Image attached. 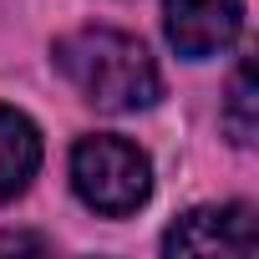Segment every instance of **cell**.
Segmentation results:
<instances>
[{
    "instance_id": "obj_1",
    "label": "cell",
    "mask_w": 259,
    "mask_h": 259,
    "mask_svg": "<svg viewBox=\"0 0 259 259\" xmlns=\"http://www.w3.org/2000/svg\"><path fill=\"white\" fill-rule=\"evenodd\" d=\"M61 76L102 112H138L163 97V76L138 36L122 31H76L56 46Z\"/></svg>"
},
{
    "instance_id": "obj_2",
    "label": "cell",
    "mask_w": 259,
    "mask_h": 259,
    "mask_svg": "<svg viewBox=\"0 0 259 259\" xmlns=\"http://www.w3.org/2000/svg\"><path fill=\"white\" fill-rule=\"evenodd\" d=\"M71 183H76V193H81L87 208H97L107 219H122V213H138L148 203L153 168H148V158L127 138L92 133L71 153Z\"/></svg>"
},
{
    "instance_id": "obj_3",
    "label": "cell",
    "mask_w": 259,
    "mask_h": 259,
    "mask_svg": "<svg viewBox=\"0 0 259 259\" xmlns=\"http://www.w3.org/2000/svg\"><path fill=\"white\" fill-rule=\"evenodd\" d=\"M168 254H254L259 249V219L249 203H219L193 208L163 234Z\"/></svg>"
},
{
    "instance_id": "obj_4",
    "label": "cell",
    "mask_w": 259,
    "mask_h": 259,
    "mask_svg": "<svg viewBox=\"0 0 259 259\" xmlns=\"http://www.w3.org/2000/svg\"><path fill=\"white\" fill-rule=\"evenodd\" d=\"M168 16V41L178 46V56H219L239 26H244V0H163Z\"/></svg>"
},
{
    "instance_id": "obj_5",
    "label": "cell",
    "mask_w": 259,
    "mask_h": 259,
    "mask_svg": "<svg viewBox=\"0 0 259 259\" xmlns=\"http://www.w3.org/2000/svg\"><path fill=\"white\" fill-rule=\"evenodd\" d=\"M41 168V133L16 107H0V203L26 193V183Z\"/></svg>"
},
{
    "instance_id": "obj_6",
    "label": "cell",
    "mask_w": 259,
    "mask_h": 259,
    "mask_svg": "<svg viewBox=\"0 0 259 259\" xmlns=\"http://www.w3.org/2000/svg\"><path fill=\"white\" fill-rule=\"evenodd\" d=\"M224 122H229V138H234L239 148H249V143H254L259 117H254V61H249V56L239 61V71H234V81H229V107H224Z\"/></svg>"
},
{
    "instance_id": "obj_7",
    "label": "cell",
    "mask_w": 259,
    "mask_h": 259,
    "mask_svg": "<svg viewBox=\"0 0 259 259\" xmlns=\"http://www.w3.org/2000/svg\"><path fill=\"white\" fill-rule=\"evenodd\" d=\"M11 249H46V239H36V234H0V254H11Z\"/></svg>"
}]
</instances>
